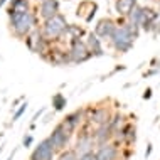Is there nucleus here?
I'll return each instance as SVG.
<instances>
[{
  "mask_svg": "<svg viewBox=\"0 0 160 160\" xmlns=\"http://www.w3.org/2000/svg\"><path fill=\"white\" fill-rule=\"evenodd\" d=\"M116 22H118V27H116L115 34L111 36V39L108 42H110L113 51H116L120 54H127L133 47L135 41L140 37L142 29L133 25V24H130L127 19H118Z\"/></svg>",
  "mask_w": 160,
  "mask_h": 160,
  "instance_id": "obj_1",
  "label": "nucleus"
},
{
  "mask_svg": "<svg viewBox=\"0 0 160 160\" xmlns=\"http://www.w3.org/2000/svg\"><path fill=\"white\" fill-rule=\"evenodd\" d=\"M39 25V15L36 12H14L8 15V27L12 34L19 39H25L29 34H32Z\"/></svg>",
  "mask_w": 160,
  "mask_h": 160,
  "instance_id": "obj_2",
  "label": "nucleus"
},
{
  "mask_svg": "<svg viewBox=\"0 0 160 160\" xmlns=\"http://www.w3.org/2000/svg\"><path fill=\"white\" fill-rule=\"evenodd\" d=\"M68 27H69V24H68L66 17L62 14H58L56 17H52V19H47L42 22L41 32L47 41L54 44V42L62 41V37L66 36V32H68Z\"/></svg>",
  "mask_w": 160,
  "mask_h": 160,
  "instance_id": "obj_3",
  "label": "nucleus"
},
{
  "mask_svg": "<svg viewBox=\"0 0 160 160\" xmlns=\"http://www.w3.org/2000/svg\"><path fill=\"white\" fill-rule=\"evenodd\" d=\"M113 113L115 111L108 105H89L84 108L86 123H89L91 127H99V125L110 123Z\"/></svg>",
  "mask_w": 160,
  "mask_h": 160,
  "instance_id": "obj_4",
  "label": "nucleus"
},
{
  "mask_svg": "<svg viewBox=\"0 0 160 160\" xmlns=\"http://www.w3.org/2000/svg\"><path fill=\"white\" fill-rule=\"evenodd\" d=\"M24 41H25V44H27L29 51H32V52L39 54L42 59H46V61H47L49 52H51V47H52V42H49L44 36H42L41 29L37 27L36 31H34L32 34H29V36L25 37Z\"/></svg>",
  "mask_w": 160,
  "mask_h": 160,
  "instance_id": "obj_5",
  "label": "nucleus"
},
{
  "mask_svg": "<svg viewBox=\"0 0 160 160\" xmlns=\"http://www.w3.org/2000/svg\"><path fill=\"white\" fill-rule=\"evenodd\" d=\"M72 135H74V133L69 132V130L64 127L62 122H59L52 128V132H51L49 140L52 142V147L56 148V152L59 153V152H62V150L69 148V143H71V140H72Z\"/></svg>",
  "mask_w": 160,
  "mask_h": 160,
  "instance_id": "obj_6",
  "label": "nucleus"
},
{
  "mask_svg": "<svg viewBox=\"0 0 160 160\" xmlns=\"http://www.w3.org/2000/svg\"><path fill=\"white\" fill-rule=\"evenodd\" d=\"M69 56L72 64H83L93 58L83 39H69Z\"/></svg>",
  "mask_w": 160,
  "mask_h": 160,
  "instance_id": "obj_7",
  "label": "nucleus"
},
{
  "mask_svg": "<svg viewBox=\"0 0 160 160\" xmlns=\"http://www.w3.org/2000/svg\"><path fill=\"white\" fill-rule=\"evenodd\" d=\"M56 157H58V152H56V148L52 147V142L47 137L44 140L39 142L37 147H34L29 160H56Z\"/></svg>",
  "mask_w": 160,
  "mask_h": 160,
  "instance_id": "obj_8",
  "label": "nucleus"
},
{
  "mask_svg": "<svg viewBox=\"0 0 160 160\" xmlns=\"http://www.w3.org/2000/svg\"><path fill=\"white\" fill-rule=\"evenodd\" d=\"M94 160H122V145L116 142L98 145L94 150Z\"/></svg>",
  "mask_w": 160,
  "mask_h": 160,
  "instance_id": "obj_9",
  "label": "nucleus"
},
{
  "mask_svg": "<svg viewBox=\"0 0 160 160\" xmlns=\"http://www.w3.org/2000/svg\"><path fill=\"white\" fill-rule=\"evenodd\" d=\"M116 27H118V22H116L115 19H111V17H103V19H99L96 25H94V34L101 39V41H110L111 36L115 34Z\"/></svg>",
  "mask_w": 160,
  "mask_h": 160,
  "instance_id": "obj_10",
  "label": "nucleus"
},
{
  "mask_svg": "<svg viewBox=\"0 0 160 160\" xmlns=\"http://www.w3.org/2000/svg\"><path fill=\"white\" fill-rule=\"evenodd\" d=\"M113 142H116V143L122 145V147H132L137 142V127H135V123L128 122L122 130H118V132L115 133Z\"/></svg>",
  "mask_w": 160,
  "mask_h": 160,
  "instance_id": "obj_11",
  "label": "nucleus"
},
{
  "mask_svg": "<svg viewBox=\"0 0 160 160\" xmlns=\"http://www.w3.org/2000/svg\"><path fill=\"white\" fill-rule=\"evenodd\" d=\"M61 122L64 123V127H66L69 132L76 133L78 130H81V128H83V125L86 123L84 108H79V110H74V111H71V113H68Z\"/></svg>",
  "mask_w": 160,
  "mask_h": 160,
  "instance_id": "obj_12",
  "label": "nucleus"
},
{
  "mask_svg": "<svg viewBox=\"0 0 160 160\" xmlns=\"http://www.w3.org/2000/svg\"><path fill=\"white\" fill-rule=\"evenodd\" d=\"M47 61L54 66H66V64H72L71 62V56H69V47L68 49H61L59 47V42H54L52 47H51V52H49V58Z\"/></svg>",
  "mask_w": 160,
  "mask_h": 160,
  "instance_id": "obj_13",
  "label": "nucleus"
},
{
  "mask_svg": "<svg viewBox=\"0 0 160 160\" xmlns=\"http://www.w3.org/2000/svg\"><path fill=\"white\" fill-rule=\"evenodd\" d=\"M59 14V0H41L37 8V15L42 19V22L47 19H52Z\"/></svg>",
  "mask_w": 160,
  "mask_h": 160,
  "instance_id": "obj_14",
  "label": "nucleus"
},
{
  "mask_svg": "<svg viewBox=\"0 0 160 160\" xmlns=\"http://www.w3.org/2000/svg\"><path fill=\"white\" fill-rule=\"evenodd\" d=\"M91 133H93L94 142H96V147L110 143V142H113V138H115V133H113V130H111L110 123L99 125V127H93Z\"/></svg>",
  "mask_w": 160,
  "mask_h": 160,
  "instance_id": "obj_15",
  "label": "nucleus"
},
{
  "mask_svg": "<svg viewBox=\"0 0 160 160\" xmlns=\"http://www.w3.org/2000/svg\"><path fill=\"white\" fill-rule=\"evenodd\" d=\"M86 46H88L89 52L93 54V58H101L105 56V49H103V41L99 39L94 32H88V36L84 39Z\"/></svg>",
  "mask_w": 160,
  "mask_h": 160,
  "instance_id": "obj_16",
  "label": "nucleus"
},
{
  "mask_svg": "<svg viewBox=\"0 0 160 160\" xmlns=\"http://www.w3.org/2000/svg\"><path fill=\"white\" fill-rule=\"evenodd\" d=\"M135 5L137 0H115V12L120 19H127Z\"/></svg>",
  "mask_w": 160,
  "mask_h": 160,
  "instance_id": "obj_17",
  "label": "nucleus"
},
{
  "mask_svg": "<svg viewBox=\"0 0 160 160\" xmlns=\"http://www.w3.org/2000/svg\"><path fill=\"white\" fill-rule=\"evenodd\" d=\"M143 17H145V7L143 5H137L133 7V10L130 12V15L127 17V20L130 24H133V25H137V27H140L142 22H143Z\"/></svg>",
  "mask_w": 160,
  "mask_h": 160,
  "instance_id": "obj_18",
  "label": "nucleus"
},
{
  "mask_svg": "<svg viewBox=\"0 0 160 160\" xmlns=\"http://www.w3.org/2000/svg\"><path fill=\"white\" fill-rule=\"evenodd\" d=\"M31 10V2L29 0H10L8 2L7 14H14V12H29Z\"/></svg>",
  "mask_w": 160,
  "mask_h": 160,
  "instance_id": "obj_19",
  "label": "nucleus"
},
{
  "mask_svg": "<svg viewBox=\"0 0 160 160\" xmlns=\"http://www.w3.org/2000/svg\"><path fill=\"white\" fill-rule=\"evenodd\" d=\"M128 122H130V120H127V116H125L123 113L115 111L113 116H111V120H110V127H111V130H113V133H116L118 130H122Z\"/></svg>",
  "mask_w": 160,
  "mask_h": 160,
  "instance_id": "obj_20",
  "label": "nucleus"
},
{
  "mask_svg": "<svg viewBox=\"0 0 160 160\" xmlns=\"http://www.w3.org/2000/svg\"><path fill=\"white\" fill-rule=\"evenodd\" d=\"M51 103H52V110L54 111H62L64 108L68 106V98L64 96L62 93H56L52 99H51Z\"/></svg>",
  "mask_w": 160,
  "mask_h": 160,
  "instance_id": "obj_21",
  "label": "nucleus"
},
{
  "mask_svg": "<svg viewBox=\"0 0 160 160\" xmlns=\"http://www.w3.org/2000/svg\"><path fill=\"white\" fill-rule=\"evenodd\" d=\"M66 36H69V39H83V37L88 36V32H86L83 27L76 25V24H69Z\"/></svg>",
  "mask_w": 160,
  "mask_h": 160,
  "instance_id": "obj_22",
  "label": "nucleus"
},
{
  "mask_svg": "<svg viewBox=\"0 0 160 160\" xmlns=\"http://www.w3.org/2000/svg\"><path fill=\"white\" fill-rule=\"evenodd\" d=\"M56 160H78V153L74 152V148H72V147H69V148L59 152L58 157H56Z\"/></svg>",
  "mask_w": 160,
  "mask_h": 160,
  "instance_id": "obj_23",
  "label": "nucleus"
},
{
  "mask_svg": "<svg viewBox=\"0 0 160 160\" xmlns=\"http://www.w3.org/2000/svg\"><path fill=\"white\" fill-rule=\"evenodd\" d=\"M27 101H24L22 103V105H20L19 108H17V110L14 111V115H12V122H17V120H19L20 118V116H22L24 113H25V110H27Z\"/></svg>",
  "mask_w": 160,
  "mask_h": 160,
  "instance_id": "obj_24",
  "label": "nucleus"
},
{
  "mask_svg": "<svg viewBox=\"0 0 160 160\" xmlns=\"http://www.w3.org/2000/svg\"><path fill=\"white\" fill-rule=\"evenodd\" d=\"M32 143H34V137L31 135V133H25L24 138H22V147L29 148V147H32Z\"/></svg>",
  "mask_w": 160,
  "mask_h": 160,
  "instance_id": "obj_25",
  "label": "nucleus"
},
{
  "mask_svg": "<svg viewBox=\"0 0 160 160\" xmlns=\"http://www.w3.org/2000/svg\"><path fill=\"white\" fill-rule=\"evenodd\" d=\"M44 113H46V108H41L39 111H36V113H34V116H32V123H31V128H34V127H36L37 120L41 118V116L44 115Z\"/></svg>",
  "mask_w": 160,
  "mask_h": 160,
  "instance_id": "obj_26",
  "label": "nucleus"
},
{
  "mask_svg": "<svg viewBox=\"0 0 160 160\" xmlns=\"http://www.w3.org/2000/svg\"><path fill=\"white\" fill-rule=\"evenodd\" d=\"M133 153V147H122V160H128Z\"/></svg>",
  "mask_w": 160,
  "mask_h": 160,
  "instance_id": "obj_27",
  "label": "nucleus"
},
{
  "mask_svg": "<svg viewBox=\"0 0 160 160\" xmlns=\"http://www.w3.org/2000/svg\"><path fill=\"white\" fill-rule=\"evenodd\" d=\"M153 34H155V36H158V34H160V10L157 12L155 20H153Z\"/></svg>",
  "mask_w": 160,
  "mask_h": 160,
  "instance_id": "obj_28",
  "label": "nucleus"
},
{
  "mask_svg": "<svg viewBox=\"0 0 160 160\" xmlns=\"http://www.w3.org/2000/svg\"><path fill=\"white\" fill-rule=\"evenodd\" d=\"M78 160H94V152H89V153H84V155H79Z\"/></svg>",
  "mask_w": 160,
  "mask_h": 160,
  "instance_id": "obj_29",
  "label": "nucleus"
},
{
  "mask_svg": "<svg viewBox=\"0 0 160 160\" xmlns=\"http://www.w3.org/2000/svg\"><path fill=\"white\" fill-rule=\"evenodd\" d=\"M152 152H153V145L148 143V145H147V150H145V158H148L150 155H152Z\"/></svg>",
  "mask_w": 160,
  "mask_h": 160,
  "instance_id": "obj_30",
  "label": "nucleus"
},
{
  "mask_svg": "<svg viewBox=\"0 0 160 160\" xmlns=\"http://www.w3.org/2000/svg\"><path fill=\"white\" fill-rule=\"evenodd\" d=\"M152 94H153L152 88H147L145 91H143V99H150V98H152Z\"/></svg>",
  "mask_w": 160,
  "mask_h": 160,
  "instance_id": "obj_31",
  "label": "nucleus"
},
{
  "mask_svg": "<svg viewBox=\"0 0 160 160\" xmlns=\"http://www.w3.org/2000/svg\"><path fill=\"white\" fill-rule=\"evenodd\" d=\"M158 71H160V69H153V71H148V72H145V76H152V74H157Z\"/></svg>",
  "mask_w": 160,
  "mask_h": 160,
  "instance_id": "obj_32",
  "label": "nucleus"
},
{
  "mask_svg": "<svg viewBox=\"0 0 160 160\" xmlns=\"http://www.w3.org/2000/svg\"><path fill=\"white\" fill-rule=\"evenodd\" d=\"M15 152H17V148H15V150H12V153L8 155V158H7V160H12V158H14V155H15Z\"/></svg>",
  "mask_w": 160,
  "mask_h": 160,
  "instance_id": "obj_33",
  "label": "nucleus"
},
{
  "mask_svg": "<svg viewBox=\"0 0 160 160\" xmlns=\"http://www.w3.org/2000/svg\"><path fill=\"white\" fill-rule=\"evenodd\" d=\"M7 2H8V0H0V8H2L3 5H5V3H7Z\"/></svg>",
  "mask_w": 160,
  "mask_h": 160,
  "instance_id": "obj_34",
  "label": "nucleus"
},
{
  "mask_svg": "<svg viewBox=\"0 0 160 160\" xmlns=\"http://www.w3.org/2000/svg\"><path fill=\"white\" fill-rule=\"evenodd\" d=\"M3 152V147H0V153H2Z\"/></svg>",
  "mask_w": 160,
  "mask_h": 160,
  "instance_id": "obj_35",
  "label": "nucleus"
}]
</instances>
